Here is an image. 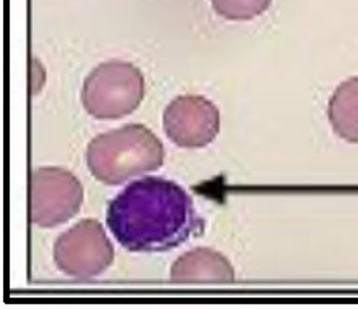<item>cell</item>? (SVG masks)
Here are the masks:
<instances>
[{"label": "cell", "instance_id": "8", "mask_svg": "<svg viewBox=\"0 0 358 309\" xmlns=\"http://www.w3.org/2000/svg\"><path fill=\"white\" fill-rule=\"evenodd\" d=\"M327 117L336 135L349 143H358V76L344 81L334 91Z\"/></svg>", "mask_w": 358, "mask_h": 309}, {"label": "cell", "instance_id": "3", "mask_svg": "<svg viewBox=\"0 0 358 309\" xmlns=\"http://www.w3.org/2000/svg\"><path fill=\"white\" fill-rule=\"evenodd\" d=\"M145 91V76L138 66L124 60H109L96 66L85 80L81 102L98 120H119L140 107Z\"/></svg>", "mask_w": 358, "mask_h": 309}, {"label": "cell", "instance_id": "2", "mask_svg": "<svg viewBox=\"0 0 358 309\" xmlns=\"http://www.w3.org/2000/svg\"><path fill=\"white\" fill-rule=\"evenodd\" d=\"M86 164L99 182L122 185L162 167L164 146L150 128L130 123L93 138L86 149Z\"/></svg>", "mask_w": 358, "mask_h": 309}, {"label": "cell", "instance_id": "9", "mask_svg": "<svg viewBox=\"0 0 358 309\" xmlns=\"http://www.w3.org/2000/svg\"><path fill=\"white\" fill-rule=\"evenodd\" d=\"M217 15L227 20H253L269 8L273 0H211Z\"/></svg>", "mask_w": 358, "mask_h": 309}, {"label": "cell", "instance_id": "6", "mask_svg": "<svg viewBox=\"0 0 358 309\" xmlns=\"http://www.w3.org/2000/svg\"><path fill=\"white\" fill-rule=\"evenodd\" d=\"M164 130L180 148L198 149L214 141L221 130V113L206 97H176L164 110Z\"/></svg>", "mask_w": 358, "mask_h": 309}, {"label": "cell", "instance_id": "5", "mask_svg": "<svg viewBox=\"0 0 358 309\" xmlns=\"http://www.w3.org/2000/svg\"><path fill=\"white\" fill-rule=\"evenodd\" d=\"M83 204V185L69 170L39 167L29 175V220L52 229L69 222Z\"/></svg>", "mask_w": 358, "mask_h": 309}, {"label": "cell", "instance_id": "7", "mask_svg": "<svg viewBox=\"0 0 358 309\" xmlns=\"http://www.w3.org/2000/svg\"><path fill=\"white\" fill-rule=\"evenodd\" d=\"M171 279L177 283H232L235 271L224 254L209 248H196L173 262Z\"/></svg>", "mask_w": 358, "mask_h": 309}, {"label": "cell", "instance_id": "4", "mask_svg": "<svg viewBox=\"0 0 358 309\" xmlns=\"http://www.w3.org/2000/svg\"><path fill=\"white\" fill-rule=\"evenodd\" d=\"M115 250L104 227L94 219H85L55 240V266L76 280L101 275L114 262Z\"/></svg>", "mask_w": 358, "mask_h": 309}, {"label": "cell", "instance_id": "1", "mask_svg": "<svg viewBox=\"0 0 358 309\" xmlns=\"http://www.w3.org/2000/svg\"><path fill=\"white\" fill-rule=\"evenodd\" d=\"M106 222L125 250L161 253L204 229L195 203L180 185L162 177L135 180L110 201Z\"/></svg>", "mask_w": 358, "mask_h": 309}]
</instances>
